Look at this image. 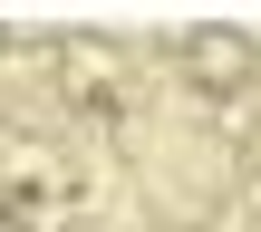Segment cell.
Wrapping results in <instances>:
<instances>
[{"label": "cell", "instance_id": "obj_1", "mask_svg": "<svg viewBox=\"0 0 261 232\" xmlns=\"http://www.w3.org/2000/svg\"><path fill=\"white\" fill-rule=\"evenodd\" d=\"M261 48L252 39H232V29H203V39H184V78L194 87H252Z\"/></svg>", "mask_w": 261, "mask_h": 232}]
</instances>
